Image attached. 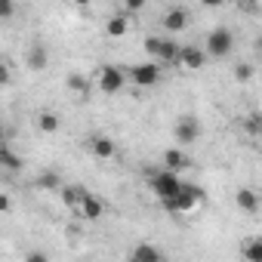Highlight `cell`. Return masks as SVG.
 I'll list each match as a JSON object with an SVG mask.
<instances>
[{
  "label": "cell",
  "instance_id": "1",
  "mask_svg": "<svg viewBox=\"0 0 262 262\" xmlns=\"http://www.w3.org/2000/svg\"><path fill=\"white\" fill-rule=\"evenodd\" d=\"M148 173H151V176H148V185H151V191L161 198V204L176 201L179 191L185 188V182H182L179 173H173V170H148Z\"/></svg>",
  "mask_w": 262,
  "mask_h": 262
},
{
  "label": "cell",
  "instance_id": "2",
  "mask_svg": "<svg viewBox=\"0 0 262 262\" xmlns=\"http://www.w3.org/2000/svg\"><path fill=\"white\" fill-rule=\"evenodd\" d=\"M231 50H234V34H231V28H225V25L213 28V31L207 34V40H204V53H207L210 59H225V56H231Z\"/></svg>",
  "mask_w": 262,
  "mask_h": 262
},
{
  "label": "cell",
  "instance_id": "3",
  "mask_svg": "<svg viewBox=\"0 0 262 262\" xmlns=\"http://www.w3.org/2000/svg\"><path fill=\"white\" fill-rule=\"evenodd\" d=\"M201 204H204V188L185 182V188L179 191V198L170 201V204H164V210H170V213H191V210H198Z\"/></svg>",
  "mask_w": 262,
  "mask_h": 262
},
{
  "label": "cell",
  "instance_id": "4",
  "mask_svg": "<svg viewBox=\"0 0 262 262\" xmlns=\"http://www.w3.org/2000/svg\"><path fill=\"white\" fill-rule=\"evenodd\" d=\"M96 74H99V77H96V80H99V90H102L105 96L120 93V90H123V83L129 80V77H126V71H123V68H117V65H102Z\"/></svg>",
  "mask_w": 262,
  "mask_h": 262
},
{
  "label": "cell",
  "instance_id": "5",
  "mask_svg": "<svg viewBox=\"0 0 262 262\" xmlns=\"http://www.w3.org/2000/svg\"><path fill=\"white\" fill-rule=\"evenodd\" d=\"M126 77L133 80L136 86H155L158 80H161V65H155V62H139V65H133L126 71Z\"/></svg>",
  "mask_w": 262,
  "mask_h": 262
},
{
  "label": "cell",
  "instance_id": "6",
  "mask_svg": "<svg viewBox=\"0 0 262 262\" xmlns=\"http://www.w3.org/2000/svg\"><path fill=\"white\" fill-rule=\"evenodd\" d=\"M173 133H176V142H179V145H194L198 136H201V123H198V117L182 114V117L176 120V126H173Z\"/></svg>",
  "mask_w": 262,
  "mask_h": 262
},
{
  "label": "cell",
  "instance_id": "7",
  "mask_svg": "<svg viewBox=\"0 0 262 262\" xmlns=\"http://www.w3.org/2000/svg\"><path fill=\"white\" fill-rule=\"evenodd\" d=\"M161 25H164L170 34H179V31H185V28H188V10H182V7H170V10L164 13Z\"/></svg>",
  "mask_w": 262,
  "mask_h": 262
},
{
  "label": "cell",
  "instance_id": "8",
  "mask_svg": "<svg viewBox=\"0 0 262 262\" xmlns=\"http://www.w3.org/2000/svg\"><path fill=\"white\" fill-rule=\"evenodd\" d=\"M234 204H237V210L247 213V216H256L259 207H262V201H259V194H256L253 188H237V191H234Z\"/></svg>",
  "mask_w": 262,
  "mask_h": 262
},
{
  "label": "cell",
  "instance_id": "9",
  "mask_svg": "<svg viewBox=\"0 0 262 262\" xmlns=\"http://www.w3.org/2000/svg\"><path fill=\"white\" fill-rule=\"evenodd\" d=\"M207 53L198 50V47H182V56H179V68H188V71H201L207 65Z\"/></svg>",
  "mask_w": 262,
  "mask_h": 262
},
{
  "label": "cell",
  "instance_id": "10",
  "mask_svg": "<svg viewBox=\"0 0 262 262\" xmlns=\"http://www.w3.org/2000/svg\"><path fill=\"white\" fill-rule=\"evenodd\" d=\"M185 167H191V158H188L182 148H167V151H164V170L179 173V170H185Z\"/></svg>",
  "mask_w": 262,
  "mask_h": 262
},
{
  "label": "cell",
  "instance_id": "11",
  "mask_svg": "<svg viewBox=\"0 0 262 262\" xmlns=\"http://www.w3.org/2000/svg\"><path fill=\"white\" fill-rule=\"evenodd\" d=\"M86 194H90V191H86L83 185H65V188H62V204H65L68 210H77V213H80V204H83Z\"/></svg>",
  "mask_w": 262,
  "mask_h": 262
},
{
  "label": "cell",
  "instance_id": "12",
  "mask_svg": "<svg viewBox=\"0 0 262 262\" xmlns=\"http://www.w3.org/2000/svg\"><path fill=\"white\" fill-rule=\"evenodd\" d=\"M25 65H28L31 71H43V68L50 65V53H47L40 43H34V47L25 53Z\"/></svg>",
  "mask_w": 262,
  "mask_h": 262
},
{
  "label": "cell",
  "instance_id": "13",
  "mask_svg": "<svg viewBox=\"0 0 262 262\" xmlns=\"http://www.w3.org/2000/svg\"><path fill=\"white\" fill-rule=\"evenodd\" d=\"M90 151H93L96 158L108 161V158H114L117 145H114V139H108V136H93V139H90Z\"/></svg>",
  "mask_w": 262,
  "mask_h": 262
},
{
  "label": "cell",
  "instance_id": "14",
  "mask_svg": "<svg viewBox=\"0 0 262 262\" xmlns=\"http://www.w3.org/2000/svg\"><path fill=\"white\" fill-rule=\"evenodd\" d=\"M129 259H133V262H164V253L155 244H136V250H133Z\"/></svg>",
  "mask_w": 262,
  "mask_h": 262
},
{
  "label": "cell",
  "instance_id": "15",
  "mask_svg": "<svg viewBox=\"0 0 262 262\" xmlns=\"http://www.w3.org/2000/svg\"><path fill=\"white\" fill-rule=\"evenodd\" d=\"M179 56H182V43H176L173 37H164V47H161V62L167 65H179Z\"/></svg>",
  "mask_w": 262,
  "mask_h": 262
},
{
  "label": "cell",
  "instance_id": "16",
  "mask_svg": "<svg viewBox=\"0 0 262 262\" xmlns=\"http://www.w3.org/2000/svg\"><path fill=\"white\" fill-rule=\"evenodd\" d=\"M0 167H4L7 173H19L22 170V158L10 145H0Z\"/></svg>",
  "mask_w": 262,
  "mask_h": 262
},
{
  "label": "cell",
  "instance_id": "17",
  "mask_svg": "<svg viewBox=\"0 0 262 262\" xmlns=\"http://www.w3.org/2000/svg\"><path fill=\"white\" fill-rule=\"evenodd\" d=\"M34 185H37L40 191H62V188H65V185H62V176H59L56 170H47V173H40Z\"/></svg>",
  "mask_w": 262,
  "mask_h": 262
},
{
  "label": "cell",
  "instance_id": "18",
  "mask_svg": "<svg viewBox=\"0 0 262 262\" xmlns=\"http://www.w3.org/2000/svg\"><path fill=\"white\" fill-rule=\"evenodd\" d=\"M102 213H105L102 201H99V198H96V194L90 191V194L83 198V204H80V216H83V219H99Z\"/></svg>",
  "mask_w": 262,
  "mask_h": 262
},
{
  "label": "cell",
  "instance_id": "19",
  "mask_svg": "<svg viewBox=\"0 0 262 262\" xmlns=\"http://www.w3.org/2000/svg\"><path fill=\"white\" fill-rule=\"evenodd\" d=\"M126 28H129V19H126V13H117V16H111V19H108V25H105V31H108L111 37H123V34H126Z\"/></svg>",
  "mask_w": 262,
  "mask_h": 262
},
{
  "label": "cell",
  "instance_id": "20",
  "mask_svg": "<svg viewBox=\"0 0 262 262\" xmlns=\"http://www.w3.org/2000/svg\"><path fill=\"white\" fill-rule=\"evenodd\" d=\"M244 133L253 139H262V111H253L244 117Z\"/></svg>",
  "mask_w": 262,
  "mask_h": 262
},
{
  "label": "cell",
  "instance_id": "21",
  "mask_svg": "<svg viewBox=\"0 0 262 262\" xmlns=\"http://www.w3.org/2000/svg\"><path fill=\"white\" fill-rule=\"evenodd\" d=\"M59 126L62 123H59V114L56 111H40L37 114V129H40V133H56Z\"/></svg>",
  "mask_w": 262,
  "mask_h": 262
},
{
  "label": "cell",
  "instance_id": "22",
  "mask_svg": "<svg viewBox=\"0 0 262 262\" xmlns=\"http://www.w3.org/2000/svg\"><path fill=\"white\" fill-rule=\"evenodd\" d=\"M241 253H244V259H247V262H262V237H253V241H244V247H241Z\"/></svg>",
  "mask_w": 262,
  "mask_h": 262
},
{
  "label": "cell",
  "instance_id": "23",
  "mask_svg": "<svg viewBox=\"0 0 262 262\" xmlns=\"http://www.w3.org/2000/svg\"><path fill=\"white\" fill-rule=\"evenodd\" d=\"M253 74H256V68H253L250 62H237V65H234V80H237V83L253 80Z\"/></svg>",
  "mask_w": 262,
  "mask_h": 262
},
{
  "label": "cell",
  "instance_id": "24",
  "mask_svg": "<svg viewBox=\"0 0 262 262\" xmlns=\"http://www.w3.org/2000/svg\"><path fill=\"white\" fill-rule=\"evenodd\" d=\"M68 90H74L77 96H86V77L83 74H71L68 77Z\"/></svg>",
  "mask_w": 262,
  "mask_h": 262
},
{
  "label": "cell",
  "instance_id": "25",
  "mask_svg": "<svg viewBox=\"0 0 262 262\" xmlns=\"http://www.w3.org/2000/svg\"><path fill=\"white\" fill-rule=\"evenodd\" d=\"M161 47H164V37H145V50L151 53V56H161Z\"/></svg>",
  "mask_w": 262,
  "mask_h": 262
},
{
  "label": "cell",
  "instance_id": "26",
  "mask_svg": "<svg viewBox=\"0 0 262 262\" xmlns=\"http://www.w3.org/2000/svg\"><path fill=\"white\" fill-rule=\"evenodd\" d=\"M25 262H50V256H47V253H40V250H31V253L25 256Z\"/></svg>",
  "mask_w": 262,
  "mask_h": 262
},
{
  "label": "cell",
  "instance_id": "27",
  "mask_svg": "<svg viewBox=\"0 0 262 262\" xmlns=\"http://www.w3.org/2000/svg\"><path fill=\"white\" fill-rule=\"evenodd\" d=\"M0 16H4V19L13 16V4H10V0H4V4H0Z\"/></svg>",
  "mask_w": 262,
  "mask_h": 262
},
{
  "label": "cell",
  "instance_id": "28",
  "mask_svg": "<svg viewBox=\"0 0 262 262\" xmlns=\"http://www.w3.org/2000/svg\"><path fill=\"white\" fill-rule=\"evenodd\" d=\"M10 207H13L10 194H0V213H10Z\"/></svg>",
  "mask_w": 262,
  "mask_h": 262
},
{
  "label": "cell",
  "instance_id": "29",
  "mask_svg": "<svg viewBox=\"0 0 262 262\" xmlns=\"http://www.w3.org/2000/svg\"><path fill=\"white\" fill-rule=\"evenodd\" d=\"M0 80H4V83H10V65H7V62L0 65Z\"/></svg>",
  "mask_w": 262,
  "mask_h": 262
},
{
  "label": "cell",
  "instance_id": "30",
  "mask_svg": "<svg viewBox=\"0 0 262 262\" xmlns=\"http://www.w3.org/2000/svg\"><path fill=\"white\" fill-rule=\"evenodd\" d=\"M139 10H142L139 0H129V4H126V13H139Z\"/></svg>",
  "mask_w": 262,
  "mask_h": 262
},
{
  "label": "cell",
  "instance_id": "31",
  "mask_svg": "<svg viewBox=\"0 0 262 262\" xmlns=\"http://www.w3.org/2000/svg\"><path fill=\"white\" fill-rule=\"evenodd\" d=\"M256 50H259V56H262V34L256 37Z\"/></svg>",
  "mask_w": 262,
  "mask_h": 262
},
{
  "label": "cell",
  "instance_id": "32",
  "mask_svg": "<svg viewBox=\"0 0 262 262\" xmlns=\"http://www.w3.org/2000/svg\"><path fill=\"white\" fill-rule=\"evenodd\" d=\"M129 262H133V259H129Z\"/></svg>",
  "mask_w": 262,
  "mask_h": 262
}]
</instances>
